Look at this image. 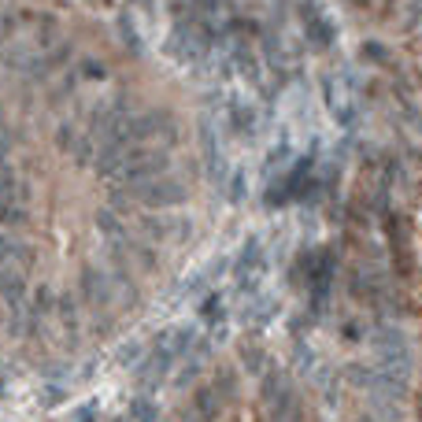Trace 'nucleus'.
<instances>
[{
	"label": "nucleus",
	"mask_w": 422,
	"mask_h": 422,
	"mask_svg": "<svg viewBox=\"0 0 422 422\" xmlns=\"http://www.w3.org/2000/svg\"><path fill=\"white\" fill-rule=\"evenodd\" d=\"M130 196H137L141 204L149 207H175L186 200V186L175 178H149V182H137V186H130Z\"/></svg>",
	"instance_id": "nucleus-1"
},
{
	"label": "nucleus",
	"mask_w": 422,
	"mask_h": 422,
	"mask_svg": "<svg viewBox=\"0 0 422 422\" xmlns=\"http://www.w3.org/2000/svg\"><path fill=\"white\" fill-rule=\"evenodd\" d=\"M0 297L8 300V304H22V297H26V282H22V271L19 267H4L0 263Z\"/></svg>",
	"instance_id": "nucleus-2"
},
{
	"label": "nucleus",
	"mask_w": 422,
	"mask_h": 422,
	"mask_svg": "<svg viewBox=\"0 0 422 422\" xmlns=\"http://www.w3.org/2000/svg\"><path fill=\"white\" fill-rule=\"evenodd\" d=\"M93 144H97L93 137H78L74 130H67V126L60 130V149L71 152L78 163H89V160H93Z\"/></svg>",
	"instance_id": "nucleus-3"
},
{
	"label": "nucleus",
	"mask_w": 422,
	"mask_h": 422,
	"mask_svg": "<svg viewBox=\"0 0 422 422\" xmlns=\"http://www.w3.org/2000/svg\"><path fill=\"white\" fill-rule=\"evenodd\" d=\"M97 222H100V230H104V237H108V241H118V237H123V222L115 219V211H100Z\"/></svg>",
	"instance_id": "nucleus-4"
}]
</instances>
